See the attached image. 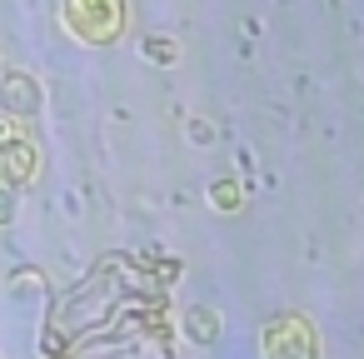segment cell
Wrapping results in <instances>:
<instances>
[{
	"label": "cell",
	"mask_w": 364,
	"mask_h": 359,
	"mask_svg": "<svg viewBox=\"0 0 364 359\" xmlns=\"http://www.w3.org/2000/svg\"><path fill=\"white\" fill-rule=\"evenodd\" d=\"M140 55H145L150 65H165V70H170V65L180 60V41H170V36H160V31H155V36H145V41H140Z\"/></svg>",
	"instance_id": "obj_6"
},
{
	"label": "cell",
	"mask_w": 364,
	"mask_h": 359,
	"mask_svg": "<svg viewBox=\"0 0 364 359\" xmlns=\"http://www.w3.org/2000/svg\"><path fill=\"white\" fill-rule=\"evenodd\" d=\"M46 105V90L31 70H0V115L11 120H36Z\"/></svg>",
	"instance_id": "obj_3"
},
{
	"label": "cell",
	"mask_w": 364,
	"mask_h": 359,
	"mask_svg": "<svg viewBox=\"0 0 364 359\" xmlns=\"http://www.w3.org/2000/svg\"><path fill=\"white\" fill-rule=\"evenodd\" d=\"M16 289H21V294L41 289V274H36V269H21V274H16Z\"/></svg>",
	"instance_id": "obj_9"
},
{
	"label": "cell",
	"mask_w": 364,
	"mask_h": 359,
	"mask_svg": "<svg viewBox=\"0 0 364 359\" xmlns=\"http://www.w3.org/2000/svg\"><path fill=\"white\" fill-rule=\"evenodd\" d=\"M215 334H220V309H210V304L185 309V339L190 344H210Z\"/></svg>",
	"instance_id": "obj_5"
},
{
	"label": "cell",
	"mask_w": 364,
	"mask_h": 359,
	"mask_svg": "<svg viewBox=\"0 0 364 359\" xmlns=\"http://www.w3.org/2000/svg\"><path fill=\"white\" fill-rule=\"evenodd\" d=\"M36 175H41V150L26 135L0 140V185H6V190H26Z\"/></svg>",
	"instance_id": "obj_4"
},
{
	"label": "cell",
	"mask_w": 364,
	"mask_h": 359,
	"mask_svg": "<svg viewBox=\"0 0 364 359\" xmlns=\"http://www.w3.org/2000/svg\"><path fill=\"white\" fill-rule=\"evenodd\" d=\"M60 26L85 45H115L130 26V0H65Z\"/></svg>",
	"instance_id": "obj_1"
},
{
	"label": "cell",
	"mask_w": 364,
	"mask_h": 359,
	"mask_svg": "<svg viewBox=\"0 0 364 359\" xmlns=\"http://www.w3.org/2000/svg\"><path fill=\"white\" fill-rule=\"evenodd\" d=\"M16 190H6V185H0V230H6V225H16Z\"/></svg>",
	"instance_id": "obj_8"
},
{
	"label": "cell",
	"mask_w": 364,
	"mask_h": 359,
	"mask_svg": "<svg viewBox=\"0 0 364 359\" xmlns=\"http://www.w3.org/2000/svg\"><path fill=\"white\" fill-rule=\"evenodd\" d=\"M11 135H21V120H11V115H0V140H11Z\"/></svg>",
	"instance_id": "obj_10"
},
{
	"label": "cell",
	"mask_w": 364,
	"mask_h": 359,
	"mask_svg": "<svg viewBox=\"0 0 364 359\" xmlns=\"http://www.w3.org/2000/svg\"><path fill=\"white\" fill-rule=\"evenodd\" d=\"M210 205L225 210V215H235V210L245 205V185H240V180H215V185H210Z\"/></svg>",
	"instance_id": "obj_7"
},
{
	"label": "cell",
	"mask_w": 364,
	"mask_h": 359,
	"mask_svg": "<svg viewBox=\"0 0 364 359\" xmlns=\"http://www.w3.org/2000/svg\"><path fill=\"white\" fill-rule=\"evenodd\" d=\"M259 349L264 359H319V339L309 329L304 314H274L259 329Z\"/></svg>",
	"instance_id": "obj_2"
}]
</instances>
